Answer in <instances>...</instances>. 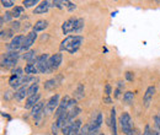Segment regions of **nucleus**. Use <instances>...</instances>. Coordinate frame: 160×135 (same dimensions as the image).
Here are the masks:
<instances>
[{
	"instance_id": "16",
	"label": "nucleus",
	"mask_w": 160,
	"mask_h": 135,
	"mask_svg": "<svg viewBox=\"0 0 160 135\" xmlns=\"http://www.w3.org/2000/svg\"><path fill=\"white\" fill-rule=\"evenodd\" d=\"M51 4H52V1H42L40 5H37V6L35 7V14L40 15V14L47 12L48 9H49V6H52Z\"/></svg>"
},
{
	"instance_id": "23",
	"label": "nucleus",
	"mask_w": 160,
	"mask_h": 135,
	"mask_svg": "<svg viewBox=\"0 0 160 135\" xmlns=\"http://www.w3.org/2000/svg\"><path fill=\"white\" fill-rule=\"evenodd\" d=\"M84 91H85L84 85H82V84H79L78 87H77L75 91H74V96H75V99H77V101L84 97Z\"/></svg>"
},
{
	"instance_id": "2",
	"label": "nucleus",
	"mask_w": 160,
	"mask_h": 135,
	"mask_svg": "<svg viewBox=\"0 0 160 135\" xmlns=\"http://www.w3.org/2000/svg\"><path fill=\"white\" fill-rule=\"evenodd\" d=\"M121 128L124 135H133V122L132 118L129 116V113L123 112L120 118Z\"/></svg>"
},
{
	"instance_id": "13",
	"label": "nucleus",
	"mask_w": 160,
	"mask_h": 135,
	"mask_svg": "<svg viewBox=\"0 0 160 135\" xmlns=\"http://www.w3.org/2000/svg\"><path fill=\"white\" fill-rule=\"evenodd\" d=\"M43 107H44V104H43L42 102H38V103L31 109V114H32V117L36 119L37 124H38L41 117H42V113H43Z\"/></svg>"
},
{
	"instance_id": "31",
	"label": "nucleus",
	"mask_w": 160,
	"mask_h": 135,
	"mask_svg": "<svg viewBox=\"0 0 160 135\" xmlns=\"http://www.w3.org/2000/svg\"><path fill=\"white\" fill-rule=\"evenodd\" d=\"M12 75L16 77H23L25 75H23V70L21 69V68H18V69H15L14 71H12Z\"/></svg>"
},
{
	"instance_id": "21",
	"label": "nucleus",
	"mask_w": 160,
	"mask_h": 135,
	"mask_svg": "<svg viewBox=\"0 0 160 135\" xmlns=\"http://www.w3.org/2000/svg\"><path fill=\"white\" fill-rule=\"evenodd\" d=\"M25 96H28V95H27V87H26V86L19 89V90L14 94V97H15L18 101H21L22 98H25Z\"/></svg>"
},
{
	"instance_id": "34",
	"label": "nucleus",
	"mask_w": 160,
	"mask_h": 135,
	"mask_svg": "<svg viewBox=\"0 0 160 135\" xmlns=\"http://www.w3.org/2000/svg\"><path fill=\"white\" fill-rule=\"evenodd\" d=\"M126 79H127L128 81H133V79H134L133 73H132V71H127V73H126Z\"/></svg>"
},
{
	"instance_id": "26",
	"label": "nucleus",
	"mask_w": 160,
	"mask_h": 135,
	"mask_svg": "<svg viewBox=\"0 0 160 135\" xmlns=\"http://www.w3.org/2000/svg\"><path fill=\"white\" fill-rule=\"evenodd\" d=\"M82 28H84V19H81V17H79V19L75 20L74 32H75V33H78V32H80V31H81Z\"/></svg>"
},
{
	"instance_id": "29",
	"label": "nucleus",
	"mask_w": 160,
	"mask_h": 135,
	"mask_svg": "<svg viewBox=\"0 0 160 135\" xmlns=\"http://www.w3.org/2000/svg\"><path fill=\"white\" fill-rule=\"evenodd\" d=\"M65 4H67V1H58V0L52 1V6H56V7H58V9H63L64 6H67Z\"/></svg>"
},
{
	"instance_id": "8",
	"label": "nucleus",
	"mask_w": 160,
	"mask_h": 135,
	"mask_svg": "<svg viewBox=\"0 0 160 135\" xmlns=\"http://www.w3.org/2000/svg\"><path fill=\"white\" fill-rule=\"evenodd\" d=\"M69 103H70V98H69V96L63 97V98H62V101H60L59 106H58V108H57V111H56V116L59 117V116H62L63 113L68 112Z\"/></svg>"
},
{
	"instance_id": "7",
	"label": "nucleus",
	"mask_w": 160,
	"mask_h": 135,
	"mask_svg": "<svg viewBox=\"0 0 160 135\" xmlns=\"http://www.w3.org/2000/svg\"><path fill=\"white\" fill-rule=\"evenodd\" d=\"M101 125H102V113L96 112L92 116V119L89 124V129H90V132H98Z\"/></svg>"
},
{
	"instance_id": "9",
	"label": "nucleus",
	"mask_w": 160,
	"mask_h": 135,
	"mask_svg": "<svg viewBox=\"0 0 160 135\" xmlns=\"http://www.w3.org/2000/svg\"><path fill=\"white\" fill-rule=\"evenodd\" d=\"M36 38H37V32H35V31L30 32V33L26 36V38H25L23 46H22V51H27V52H28V49L32 47V44L35 43Z\"/></svg>"
},
{
	"instance_id": "1",
	"label": "nucleus",
	"mask_w": 160,
	"mask_h": 135,
	"mask_svg": "<svg viewBox=\"0 0 160 135\" xmlns=\"http://www.w3.org/2000/svg\"><path fill=\"white\" fill-rule=\"evenodd\" d=\"M84 38L81 36H68L60 43V51H65L70 54H74L79 51L80 46L82 44Z\"/></svg>"
},
{
	"instance_id": "39",
	"label": "nucleus",
	"mask_w": 160,
	"mask_h": 135,
	"mask_svg": "<svg viewBox=\"0 0 160 135\" xmlns=\"http://www.w3.org/2000/svg\"><path fill=\"white\" fill-rule=\"evenodd\" d=\"M89 135H101V133H99V132H90Z\"/></svg>"
},
{
	"instance_id": "12",
	"label": "nucleus",
	"mask_w": 160,
	"mask_h": 135,
	"mask_svg": "<svg viewBox=\"0 0 160 135\" xmlns=\"http://www.w3.org/2000/svg\"><path fill=\"white\" fill-rule=\"evenodd\" d=\"M75 20L77 19L72 17V19L67 20V21H64V22H63V25H62V31H63V33H64V35H68V33H70V32H74Z\"/></svg>"
},
{
	"instance_id": "35",
	"label": "nucleus",
	"mask_w": 160,
	"mask_h": 135,
	"mask_svg": "<svg viewBox=\"0 0 160 135\" xmlns=\"http://www.w3.org/2000/svg\"><path fill=\"white\" fill-rule=\"evenodd\" d=\"M67 7H68V10H69V11H73V10L75 9V4L70 2V1H67Z\"/></svg>"
},
{
	"instance_id": "22",
	"label": "nucleus",
	"mask_w": 160,
	"mask_h": 135,
	"mask_svg": "<svg viewBox=\"0 0 160 135\" xmlns=\"http://www.w3.org/2000/svg\"><path fill=\"white\" fill-rule=\"evenodd\" d=\"M133 101H134V94H133L132 91H127V92H124V95H123V102H124L127 106L132 104Z\"/></svg>"
},
{
	"instance_id": "10",
	"label": "nucleus",
	"mask_w": 160,
	"mask_h": 135,
	"mask_svg": "<svg viewBox=\"0 0 160 135\" xmlns=\"http://www.w3.org/2000/svg\"><path fill=\"white\" fill-rule=\"evenodd\" d=\"M155 94V87L154 86H149L144 94V97H143V103H144V107L148 108L153 101V96Z\"/></svg>"
},
{
	"instance_id": "11",
	"label": "nucleus",
	"mask_w": 160,
	"mask_h": 135,
	"mask_svg": "<svg viewBox=\"0 0 160 135\" xmlns=\"http://www.w3.org/2000/svg\"><path fill=\"white\" fill-rule=\"evenodd\" d=\"M62 60H63V57H62L60 53H56L49 58V68H51L52 71H54L59 68L60 64H62Z\"/></svg>"
},
{
	"instance_id": "3",
	"label": "nucleus",
	"mask_w": 160,
	"mask_h": 135,
	"mask_svg": "<svg viewBox=\"0 0 160 135\" xmlns=\"http://www.w3.org/2000/svg\"><path fill=\"white\" fill-rule=\"evenodd\" d=\"M49 58L48 54H42L40 57H37L36 61H35V65L36 68L38 69V71L42 74H48V73H52L51 68H49Z\"/></svg>"
},
{
	"instance_id": "15",
	"label": "nucleus",
	"mask_w": 160,
	"mask_h": 135,
	"mask_svg": "<svg viewBox=\"0 0 160 135\" xmlns=\"http://www.w3.org/2000/svg\"><path fill=\"white\" fill-rule=\"evenodd\" d=\"M60 81H62V76H57V77H54V79H49V80H47V81L44 82V89L48 90V91L54 90V89L59 85Z\"/></svg>"
},
{
	"instance_id": "38",
	"label": "nucleus",
	"mask_w": 160,
	"mask_h": 135,
	"mask_svg": "<svg viewBox=\"0 0 160 135\" xmlns=\"http://www.w3.org/2000/svg\"><path fill=\"white\" fill-rule=\"evenodd\" d=\"M103 101H105V102H107V103H111V98H110L108 96L105 97V99H103Z\"/></svg>"
},
{
	"instance_id": "33",
	"label": "nucleus",
	"mask_w": 160,
	"mask_h": 135,
	"mask_svg": "<svg viewBox=\"0 0 160 135\" xmlns=\"http://www.w3.org/2000/svg\"><path fill=\"white\" fill-rule=\"evenodd\" d=\"M89 133H90V129H89V125H85L81 130H80L78 134L75 135H89Z\"/></svg>"
},
{
	"instance_id": "37",
	"label": "nucleus",
	"mask_w": 160,
	"mask_h": 135,
	"mask_svg": "<svg viewBox=\"0 0 160 135\" xmlns=\"http://www.w3.org/2000/svg\"><path fill=\"white\" fill-rule=\"evenodd\" d=\"M105 91H106V96H110V95H111V86H110V85H106Z\"/></svg>"
},
{
	"instance_id": "36",
	"label": "nucleus",
	"mask_w": 160,
	"mask_h": 135,
	"mask_svg": "<svg viewBox=\"0 0 160 135\" xmlns=\"http://www.w3.org/2000/svg\"><path fill=\"white\" fill-rule=\"evenodd\" d=\"M155 127L158 128V130L160 132V113L155 117Z\"/></svg>"
},
{
	"instance_id": "32",
	"label": "nucleus",
	"mask_w": 160,
	"mask_h": 135,
	"mask_svg": "<svg viewBox=\"0 0 160 135\" xmlns=\"http://www.w3.org/2000/svg\"><path fill=\"white\" fill-rule=\"evenodd\" d=\"M1 5H2L4 7H11V6L15 5V2L11 1V0H1Z\"/></svg>"
},
{
	"instance_id": "27",
	"label": "nucleus",
	"mask_w": 160,
	"mask_h": 135,
	"mask_svg": "<svg viewBox=\"0 0 160 135\" xmlns=\"http://www.w3.org/2000/svg\"><path fill=\"white\" fill-rule=\"evenodd\" d=\"M11 17H12L11 12H5V14H2V15H1V17H0V25H1V26H4V22H6V21L11 20Z\"/></svg>"
},
{
	"instance_id": "17",
	"label": "nucleus",
	"mask_w": 160,
	"mask_h": 135,
	"mask_svg": "<svg viewBox=\"0 0 160 135\" xmlns=\"http://www.w3.org/2000/svg\"><path fill=\"white\" fill-rule=\"evenodd\" d=\"M38 73V69L36 68L35 64H27L25 66V75H30V76H33Z\"/></svg>"
},
{
	"instance_id": "24",
	"label": "nucleus",
	"mask_w": 160,
	"mask_h": 135,
	"mask_svg": "<svg viewBox=\"0 0 160 135\" xmlns=\"http://www.w3.org/2000/svg\"><path fill=\"white\" fill-rule=\"evenodd\" d=\"M38 89H40V85H38L37 82L31 84V86L27 89V95H28V96H32V95L38 94Z\"/></svg>"
},
{
	"instance_id": "25",
	"label": "nucleus",
	"mask_w": 160,
	"mask_h": 135,
	"mask_svg": "<svg viewBox=\"0 0 160 135\" xmlns=\"http://www.w3.org/2000/svg\"><path fill=\"white\" fill-rule=\"evenodd\" d=\"M23 6H15L14 9H12V11H11V15H12V17H15V19H18V17H20L21 15H22V12H23Z\"/></svg>"
},
{
	"instance_id": "4",
	"label": "nucleus",
	"mask_w": 160,
	"mask_h": 135,
	"mask_svg": "<svg viewBox=\"0 0 160 135\" xmlns=\"http://www.w3.org/2000/svg\"><path fill=\"white\" fill-rule=\"evenodd\" d=\"M19 58H20V54L18 52H9L2 57L1 64L5 68H12L15 66V64H18Z\"/></svg>"
},
{
	"instance_id": "30",
	"label": "nucleus",
	"mask_w": 160,
	"mask_h": 135,
	"mask_svg": "<svg viewBox=\"0 0 160 135\" xmlns=\"http://www.w3.org/2000/svg\"><path fill=\"white\" fill-rule=\"evenodd\" d=\"M144 135H159V133L157 130H150L149 125H147L144 129Z\"/></svg>"
},
{
	"instance_id": "18",
	"label": "nucleus",
	"mask_w": 160,
	"mask_h": 135,
	"mask_svg": "<svg viewBox=\"0 0 160 135\" xmlns=\"http://www.w3.org/2000/svg\"><path fill=\"white\" fill-rule=\"evenodd\" d=\"M47 26H48V22H47L46 20H38V21L33 25V31H35V32H41V31H43Z\"/></svg>"
},
{
	"instance_id": "6",
	"label": "nucleus",
	"mask_w": 160,
	"mask_h": 135,
	"mask_svg": "<svg viewBox=\"0 0 160 135\" xmlns=\"http://www.w3.org/2000/svg\"><path fill=\"white\" fill-rule=\"evenodd\" d=\"M59 103H60L59 102V95H58V94L53 95V96L47 101V103H46V111H47V113H52V112L57 111V108H58Z\"/></svg>"
},
{
	"instance_id": "28",
	"label": "nucleus",
	"mask_w": 160,
	"mask_h": 135,
	"mask_svg": "<svg viewBox=\"0 0 160 135\" xmlns=\"http://www.w3.org/2000/svg\"><path fill=\"white\" fill-rule=\"evenodd\" d=\"M37 0H23L22 1V5L23 7H32L33 5H37Z\"/></svg>"
},
{
	"instance_id": "19",
	"label": "nucleus",
	"mask_w": 160,
	"mask_h": 135,
	"mask_svg": "<svg viewBox=\"0 0 160 135\" xmlns=\"http://www.w3.org/2000/svg\"><path fill=\"white\" fill-rule=\"evenodd\" d=\"M23 59L26 60V61H28V64H32V61L35 63L36 61V52L35 51H28V52H26L25 54H23Z\"/></svg>"
},
{
	"instance_id": "14",
	"label": "nucleus",
	"mask_w": 160,
	"mask_h": 135,
	"mask_svg": "<svg viewBox=\"0 0 160 135\" xmlns=\"http://www.w3.org/2000/svg\"><path fill=\"white\" fill-rule=\"evenodd\" d=\"M40 98H41V94H36V95H32V96H28L27 99H26V104H25V108L27 109H32L38 102H40Z\"/></svg>"
},
{
	"instance_id": "5",
	"label": "nucleus",
	"mask_w": 160,
	"mask_h": 135,
	"mask_svg": "<svg viewBox=\"0 0 160 135\" xmlns=\"http://www.w3.org/2000/svg\"><path fill=\"white\" fill-rule=\"evenodd\" d=\"M25 36H16L14 37L11 43L9 44V51L10 52H19V51H22V46H23V42H25Z\"/></svg>"
},
{
	"instance_id": "20",
	"label": "nucleus",
	"mask_w": 160,
	"mask_h": 135,
	"mask_svg": "<svg viewBox=\"0 0 160 135\" xmlns=\"http://www.w3.org/2000/svg\"><path fill=\"white\" fill-rule=\"evenodd\" d=\"M111 128H112V135H117V128H116V109H115V107L111 109Z\"/></svg>"
}]
</instances>
